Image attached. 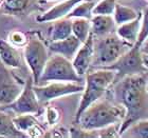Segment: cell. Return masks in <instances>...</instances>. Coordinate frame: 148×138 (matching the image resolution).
Instances as JSON below:
<instances>
[{
	"label": "cell",
	"mask_w": 148,
	"mask_h": 138,
	"mask_svg": "<svg viewBox=\"0 0 148 138\" xmlns=\"http://www.w3.org/2000/svg\"><path fill=\"white\" fill-rule=\"evenodd\" d=\"M113 84L114 98L126 111L119 128L121 137L130 124L148 117V81L145 74H139L125 76Z\"/></svg>",
	"instance_id": "1"
},
{
	"label": "cell",
	"mask_w": 148,
	"mask_h": 138,
	"mask_svg": "<svg viewBox=\"0 0 148 138\" xmlns=\"http://www.w3.org/2000/svg\"><path fill=\"white\" fill-rule=\"evenodd\" d=\"M125 115L126 111L121 104L97 100L80 114L76 123L82 129L97 131L110 124H121Z\"/></svg>",
	"instance_id": "2"
},
{
	"label": "cell",
	"mask_w": 148,
	"mask_h": 138,
	"mask_svg": "<svg viewBox=\"0 0 148 138\" xmlns=\"http://www.w3.org/2000/svg\"><path fill=\"white\" fill-rule=\"evenodd\" d=\"M85 76L86 78L83 96L75 114V123L79 118L80 114L90 104L102 98L109 86L113 84L115 80V72L105 68H92L88 70Z\"/></svg>",
	"instance_id": "3"
},
{
	"label": "cell",
	"mask_w": 148,
	"mask_h": 138,
	"mask_svg": "<svg viewBox=\"0 0 148 138\" xmlns=\"http://www.w3.org/2000/svg\"><path fill=\"white\" fill-rule=\"evenodd\" d=\"M132 46L121 39L115 33H111L105 37L99 38L94 42V55L92 68H105L116 61L124 53H126Z\"/></svg>",
	"instance_id": "4"
},
{
	"label": "cell",
	"mask_w": 148,
	"mask_h": 138,
	"mask_svg": "<svg viewBox=\"0 0 148 138\" xmlns=\"http://www.w3.org/2000/svg\"><path fill=\"white\" fill-rule=\"evenodd\" d=\"M52 81L82 82L83 77L76 73L71 60L58 54H53L48 59L37 86Z\"/></svg>",
	"instance_id": "5"
},
{
	"label": "cell",
	"mask_w": 148,
	"mask_h": 138,
	"mask_svg": "<svg viewBox=\"0 0 148 138\" xmlns=\"http://www.w3.org/2000/svg\"><path fill=\"white\" fill-rule=\"evenodd\" d=\"M48 48L36 36H32L28 39V42L25 46L23 58L32 73V78L35 86L38 84L39 78L42 74L48 59H49Z\"/></svg>",
	"instance_id": "6"
},
{
	"label": "cell",
	"mask_w": 148,
	"mask_h": 138,
	"mask_svg": "<svg viewBox=\"0 0 148 138\" xmlns=\"http://www.w3.org/2000/svg\"><path fill=\"white\" fill-rule=\"evenodd\" d=\"M105 69H109L115 72L114 82L125 76L147 73L143 63L142 53H141L140 46H132L116 61H114L108 67H105Z\"/></svg>",
	"instance_id": "7"
},
{
	"label": "cell",
	"mask_w": 148,
	"mask_h": 138,
	"mask_svg": "<svg viewBox=\"0 0 148 138\" xmlns=\"http://www.w3.org/2000/svg\"><path fill=\"white\" fill-rule=\"evenodd\" d=\"M83 91L84 84H82V82L52 81L40 86L34 84V92L39 103H46L60 97L82 93Z\"/></svg>",
	"instance_id": "8"
},
{
	"label": "cell",
	"mask_w": 148,
	"mask_h": 138,
	"mask_svg": "<svg viewBox=\"0 0 148 138\" xmlns=\"http://www.w3.org/2000/svg\"><path fill=\"white\" fill-rule=\"evenodd\" d=\"M39 101L34 92L33 78L29 77L25 82V86L18 97L4 107H0L3 110L11 111L14 114H35L39 111Z\"/></svg>",
	"instance_id": "9"
},
{
	"label": "cell",
	"mask_w": 148,
	"mask_h": 138,
	"mask_svg": "<svg viewBox=\"0 0 148 138\" xmlns=\"http://www.w3.org/2000/svg\"><path fill=\"white\" fill-rule=\"evenodd\" d=\"M25 82H20L9 68L0 62V107H4L15 100L21 93Z\"/></svg>",
	"instance_id": "10"
},
{
	"label": "cell",
	"mask_w": 148,
	"mask_h": 138,
	"mask_svg": "<svg viewBox=\"0 0 148 138\" xmlns=\"http://www.w3.org/2000/svg\"><path fill=\"white\" fill-rule=\"evenodd\" d=\"M94 42H95V39L91 33L86 41L82 43L74 58L72 59V65L74 69L76 71V73L82 77L85 76L88 70L91 68L93 55H94Z\"/></svg>",
	"instance_id": "11"
},
{
	"label": "cell",
	"mask_w": 148,
	"mask_h": 138,
	"mask_svg": "<svg viewBox=\"0 0 148 138\" xmlns=\"http://www.w3.org/2000/svg\"><path fill=\"white\" fill-rule=\"evenodd\" d=\"M80 46H82V42L74 35H71L65 39L51 41L48 46V50L53 54L62 55L72 61Z\"/></svg>",
	"instance_id": "12"
},
{
	"label": "cell",
	"mask_w": 148,
	"mask_h": 138,
	"mask_svg": "<svg viewBox=\"0 0 148 138\" xmlns=\"http://www.w3.org/2000/svg\"><path fill=\"white\" fill-rule=\"evenodd\" d=\"M83 0H64L60 2L56 3L55 5L52 6L47 12L39 15L36 18L38 22H52L58 19L65 18L67 17L69 13L71 12V10L77 3H79Z\"/></svg>",
	"instance_id": "13"
},
{
	"label": "cell",
	"mask_w": 148,
	"mask_h": 138,
	"mask_svg": "<svg viewBox=\"0 0 148 138\" xmlns=\"http://www.w3.org/2000/svg\"><path fill=\"white\" fill-rule=\"evenodd\" d=\"M91 21V33L94 38H102L115 31L116 24L111 15H93Z\"/></svg>",
	"instance_id": "14"
},
{
	"label": "cell",
	"mask_w": 148,
	"mask_h": 138,
	"mask_svg": "<svg viewBox=\"0 0 148 138\" xmlns=\"http://www.w3.org/2000/svg\"><path fill=\"white\" fill-rule=\"evenodd\" d=\"M141 20H142V13H140L139 16L131 21L117 25V28L115 29V34L121 39L129 43L130 46H134L141 29Z\"/></svg>",
	"instance_id": "15"
},
{
	"label": "cell",
	"mask_w": 148,
	"mask_h": 138,
	"mask_svg": "<svg viewBox=\"0 0 148 138\" xmlns=\"http://www.w3.org/2000/svg\"><path fill=\"white\" fill-rule=\"evenodd\" d=\"M0 59L8 68L18 69L21 67L22 60L20 53L16 46L0 38Z\"/></svg>",
	"instance_id": "16"
},
{
	"label": "cell",
	"mask_w": 148,
	"mask_h": 138,
	"mask_svg": "<svg viewBox=\"0 0 148 138\" xmlns=\"http://www.w3.org/2000/svg\"><path fill=\"white\" fill-rule=\"evenodd\" d=\"M0 137L25 138L28 137L25 133L19 131L13 122V117L6 110L0 107Z\"/></svg>",
	"instance_id": "17"
},
{
	"label": "cell",
	"mask_w": 148,
	"mask_h": 138,
	"mask_svg": "<svg viewBox=\"0 0 148 138\" xmlns=\"http://www.w3.org/2000/svg\"><path fill=\"white\" fill-rule=\"evenodd\" d=\"M52 22L49 32L51 41L65 39L72 35V19L65 17Z\"/></svg>",
	"instance_id": "18"
},
{
	"label": "cell",
	"mask_w": 148,
	"mask_h": 138,
	"mask_svg": "<svg viewBox=\"0 0 148 138\" xmlns=\"http://www.w3.org/2000/svg\"><path fill=\"white\" fill-rule=\"evenodd\" d=\"M34 3V0H3L1 11L10 15L25 14Z\"/></svg>",
	"instance_id": "19"
},
{
	"label": "cell",
	"mask_w": 148,
	"mask_h": 138,
	"mask_svg": "<svg viewBox=\"0 0 148 138\" xmlns=\"http://www.w3.org/2000/svg\"><path fill=\"white\" fill-rule=\"evenodd\" d=\"M91 34V21L86 18L72 19V35L83 43Z\"/></svg>",
	"instance_id": "20"
},
{
	"label": "cell",
	"mask_w": 148,
	"mask_h": 138,
	"mask_svg": "<svg viewBox=\"0 0 148 138\" xmlns=\"http://www.w3.org/2000/svg\"><path fill=\"white\" fill-rule=\"evenodd\" d=\"M140 12H136V10H133L132 7H129V6H125L121 3H117L115 4V9H114L113 12V17L114 22L116 25L123 24V23H126V22H129L133 19H136L138 16H139Z\"/></svg>",
	"instance_id": "21"
},
{
	"label": "cell",
	"mask_w": 148,
	"mask_h": 138,
	"mask_svg": "<svg viewBox=\"0 0 148 138\" xmlns=\"http://www.w3.org/2000/svg\"><path fill=\"white\" fill-rule=\"evenodd\" d=\"M121 137L129 138H148V117L140 119L132 124H130L123 133Z\"/></svg>",
	"instance_id": "22"
},
{
	"label": "cell",
	"mask_w": 148,
	"mask_h": 138,
	"mask_svg": "<svg viewBox=\"0 0 148 138\" xmlns=\"http://www.w3.org/2000/svg\"><path fill=\"white\" fill-rule=\"evenodd\" d=\"M13 122L16 128L25 133V135L32 129L38 126V121L33 114H17L15 117H13Z\"/></svg>",
	"instance_id": "23"
},
{
	"label": "cell",
	"mask_w": 148,
	"mask_h": 138,
	"mask_svg": "<svg viewBox=\"0 0 148 138\" xmlns=\"http://www.w3.org/2000/svg\"><path fill=\"white\" fill-rule=\"evenodd\" d=\"M95 3L92 1H86L83 0L79 3H77L71 10V12L67 15V18L73 19V18H86L91 19L92 18V10L94 7Z\"/></svg>",
	"instance_id": "24"
},
{
	"label": "cell",
	"mask_w": 148,
	"mask_h": 138,
	"mask_svg": "<svg viewBox=\"0 0 148 138\" xmlns=\"http://www.w3.org/2000/svg\"><path fill=\"white\" fill-rule=\"evenodd\" d=\"M116 0H101L94 4L92 15H113Z\"/></svg>",
	"instance_id": "25"
},
{
	"label": "cell",
	"mask_w": 148,
	"mask_h": 138,
	"mask_svg": "<svg viewBox=\"0 0 148 138\" xmlns=\"http://www.w3.org/2000/svg\"><path fill=\"white\" fill-rule=\"evenodd\" d=\"M148 37V7L142 13V20H141V29L138 36V40L134 46H140L141 43Z\"/></svg>",
	"instance_id": "26"
},
{
	"label": "cell",
	"mask_w": 148,
	"mask_h": 138,
	"mask_svg": "<svg viewBox=\"0 0 148 138\" xmlns=\"http://www.w3.org/2000/svg\"><path fill=\"white\" fill-rule=\"evenodd\" d=\"M9 39L11 44H13L16 48H21V46H25L27 44L29 38L27 37V35L21 33V32L14 31L10 34Z\"/></svg>",
	"instance_id": "27"
},
{
	"label": "cell",
	"mask_w": 148,
	"mask_h": 138,
	"mask_svg": "<svg viewBox=\"0 0 148 138\" xmlns=\"http://www.w3.org/2000/svg\"><path fill=\"white\" fill-rule=\"evenodd\" d=\"M119 128H120V124H110V126H107L101 130H97V135L99 137L104 138L120 137Z\"/></svg>",
	"instance_id": "28"
},
{
	"label": "cell",
	"mask_w": 148,
	"mask_h": 138,
	"mask_svg": "<svg viewBox=\"0 0 148 138\" xmlns=\"http://www.w3.org/2000/svg\"><path fill=\"white\" fill-rule=\"evenodd\" d=\"M70 136L71 137H99L97 131H90V130H85L82 128H72L70 130Z\"/></svg>",
	"instance_id": "29"
},
{
	"label": "cell",
	"mask_w": 148,
	"mask_h": 138,
	"mask_svg": "<svg viewBox=\"0 0 148 138\" xmlns=\"http://www.w3.org/2000/svg\"><path fill=\"white\" fill-rule=\"evenodd\" d=\"M59 112L57 109L53 107H47V111H46V118H47V121L49 123L50 126H53V124H56V123L58 122L59 120Z\"/></svg>",
	"instance_id": "30"
},
{
	"label": "cell",
	"mask_w": 148,
	"mask_h": 138,
	"mask_svg": "<svg viewBox=\"0 0 148 138\" xmlns=\"http://www.w3.org/2000/svg\"><path fill=\"white\" fill-rule=\"evenodd\" d=\"M140 50H141V53H142V54H147L148 53V37L141 43Z\"/></svg>",
	"instance_id": "31"
},
{
	"label": "cell",
	"mask_w": 148,
	"mask_h": 138,
	"mask_svg": "<svg viewBox=\"0 0 148 138\" xmlns=\"http://www.w3.org/2000/svg\"><path fill=\"white\" fill-rule=\"evenodd\" d=\"M142 59H143L144 67H145L146 71H147V73H148V53L147 54H142Z\"/></svg>",
	"instance_id": "32"
},
{
	"label": "cell",
	"mask_w": 148,
	"mask_h": 138,
	"mask_svg": "<svg viewBox=\"0 0 148 138\" xmlns=\"http://www.w3.org/2000/svg\"><path fill=\"white\" fill-rule=\"evenodd\" d=\"M2 1H3V0H0V5H1V3H2Z\"/></svg>",
	"instance_id": "33"
},
{
	"label": "cell",
	"mask_w": 148,
	"mask_h": 138,
	"mask_svg": "<svg viewBox=\"0 0 148 138\" xmlns=\"http://www.w3.org/2000/svg\"><path fill=\"white\" fill-rule=\"evenodd\" d=\"M48 1H53V0H48Z\"/></svg>",
	"instance_id": "34"
}]
</instances>
